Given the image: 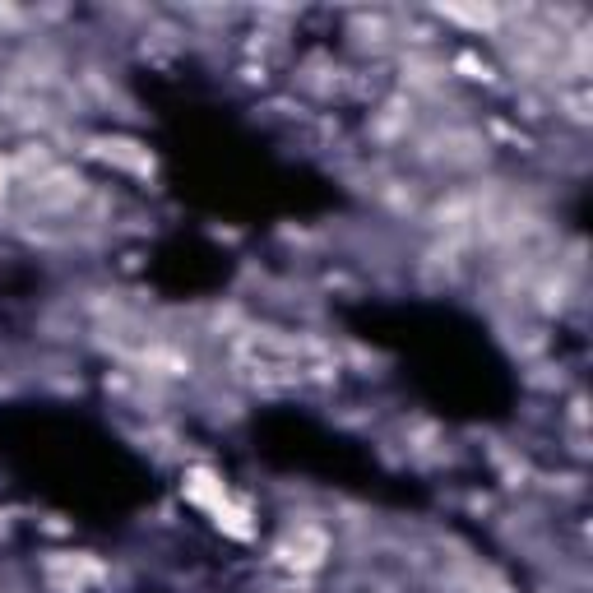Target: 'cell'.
<instances>
[{
  "instance_id": "6da1fadb",
  "label": "cell",
  "mask_w": 593,
  "mask_h": 593,
  "mask_svg": "<svg viewBox=\"0 0 593 593\" xmlns=\"http://www.w3.org/2000/svg\"><path fill=\"white\" fill-rule=\"evenodd\" d=\"M186 496H190V501H200V505H209V515H214L228 533H237V538L251 533L246 510H237V505L228 501V492H223V482H218V478H209V473H190V478H186Z\"/></svg>"
},
{
  "instance_id": "7a4b0ae2",
  "label": "cell",
  "mask_w": 593,
  "mask_h": 593,
  "mask_svg": "<svg viewBox=\"0 0 593 593\" xmlns=\"http://www.w3.org/2000/svg\"><path fill=\"white\" fill-rule=\"evenodd\" d=\"M292 561V566H302V570H311V566H320V556H325V533L320 529H297L292 533V543H288V552H283Z\"/></svg>"
},
{
  "instance_id": "3957f363",
  "label": "cell",
  "mask_w": 593,
  "mask_h": 593,
  "mask_svg": "<svg viewBox=\"0 0 593 593\" xmlns=\"http://www.w3.org/2000/svg\"><path fill=\"white\" fill-rule=\"evenodd\" d=\"M450 19H464V24H473V28H492L496 24V14L487 10V5H482V10H459V5H450Z\"/></svg>"
},
{
  "instance_id": "277c9868",
  "label": "cell",
  "mask_w": 593,
  "mask_h": 593,
  "mask_svg": "<svg viewBox=\"0 0 593 593\" xmlns=\"http://www.w3.org/2000/svg\"><path fill=\"white\" fill-rule=\"evenodd\" d=\"M0 186H5V163H0Z\"/></svg>"
}]
</instances>
